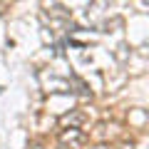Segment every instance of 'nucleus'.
I'll return each mask as SVG.
<instances>
[{
  "label": "nucleus",
  "mask_w": 149,
  "mask_h": 149,
  "mask_svg": "<svg viewBox=\"0 0 149 149\" xmlns=\"http://www.w3.org/2000/svg\"><path fill=\"white\" fill-rule=\"evenodd\" d=\"M57 144H60V149H85L87 147V134L77 127H72V129L67 127V129L60 132Z\"/></svg>",
  "instance_id": "1"
},
{
  "label": "nucleus",
  "mask_w": 149,
  "mask_h": 149,
  "mask_svg": "<svg viewBox=\"0 0 149 149\" xmlns=\"http://www.w3.org/2000/svg\"><path fill=\"white\" fill-rule=\"evenodd\" d=\"M82 119H85V114H82V112H74L72 117H70V114H67V117H62V124H65V127H67V124H70V129H72L74 124H80Z\"/></svg>",
  "instance_id": "2"
},
{
  "label": "nucleus",
  "mask_w": 149,
  "mask_h": 149,
  "mask_svg": "<svg viewBox=\"0 0 149 149\" xmlns=\"http://www.w3.org/2000/svg\"><path fill=\"white\" fill-rule=\"evenodd\" d=\"M112 149H132V144H119V147H112Z\"/></svg>",
  "instance_id": "3"
},
{
  "label": "nucleus",
  "mask_w": 149,
  "mask_h": 149,
  "mask_svg": "<svg viewBox=\"0 0 149 149\" xmlns=\"http://www.w3.org/2000/svg\"><path fill=\"white\" fill-rule=\"evenodd\" d=\"M95 149H112V147H107V144H100V147H95Z\"/></svg>",
  "instance_id": "4"
},
{
  "label": "nucleus",
  "mask_w": 149,
  "mask_h": 149,
  "mask_svg": "<svg viewBox=\"0 0 149 149\" xmlns=\"http://www.w3.org/2000/svg\"><path fill=\"white\" fill-rule=\"evenodd\" d=\"M3 8H5V5H3V3H0V13H3Z\"/></svg>",
  "instance_id": "5"
}]
</instances>
